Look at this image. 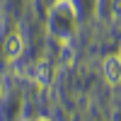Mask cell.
<instances>
[{
    "label": "cell",
    "mask_w": 121,
    "mask_h": 121,
    "mask_svg": "<svg viewBox=\"0 0 121 121\" xmlns=\"http://www.w3.org/2000/svg\"><path fill=\"white\" fill-rule=\"evenodd\" d=\"M104 78L109 85H119L121 82V58L119 56H109L104 60Z\"/></svg>",
    "instance_id": "cell-1"
},
{
    "label": "cell",
    "mask_w": 121,
    "mask_h": 121,
    "mask_svg": "<svg viewBox=\"0 0 121 121\" xmlns=\"http://www.w3.org/2000/svg\"><path fill=\"white\" fill-rule=\"evenodd\" d=\"M5 53H7L10 60H12V58H19V53H22V36H19L17 32L7 36V41H5Z\"/></svg>",
    "instance_id": "cell-2"
},
{
    "label": "cell",
    "mask_w": 121,
    "mask_h": 121,
    "mask_svg": "<svg viewBox=\"0 0 121 121\" xmlns=\"http://www.w3.org/2000/svg\"><path fill=\"white\" fill-rule=\"evenodd\" d=\"M29 121H48V119H29Z\"/></svg>",
    "instance_id": "cell-3"
}]
</instances>
